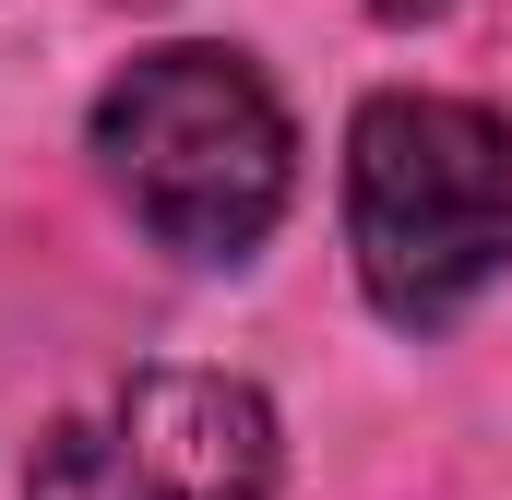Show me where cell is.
I'll return each mask as SVG.
<instances>
[{"instance_id": "1", "label": "cell", "mask_w": 512, "mask_h": 500, "mask_svg": "<svg viewBox=\"0 0 512 500\" xmlns=\"http://www.w3.org/2000/svg\"><path fill=\"white\" fill-rule=\"evenodd\" d=\"M96 155L120 179L131 227L179 262H239L286 215L298 143L286 108L239 48H143L96 96Z\"/></svg>"}, {"instance_id": "2", "label": "cell", "mask_w": 512, "mask_h": 500, "mask_svg": "<svg viewBox=\"0 0 512 500\" xmlns=\"http://www.w3.org/2000/svg\"><path fill=\"white\" fill-rule=\"evenodd\" d=\"M346 239L382 322H453L512 262V131L465 96H370L346 131Z\"/></svg>"}, {"instance_id": "3", "label": "cell", "mask_w": 512, "mask_h": 500, "mask_svg": "<svg viewBox=\"0 0 512 500\" xmlns=\"http://www.w3.org/2000/svg\"><path fill=\"white\" fill-rule=\"evenodd\" d=\"M24 500H274V405L227 370H143L36 453Z\"/></svg>"}, {"instance_id": "4", "label": "cell", "mask_w": 512, "mask_h": 500, "mask_svg": "<svg viewBox=\"0 0 512 500\" xmlns=\"http://www.w3.org/2000/svg\"><path fill=\"white\" fill-rule=\"evenodd\" d=\"M382 24H429V12H453V0H370Z\"/></svg>"}]
</instances>
